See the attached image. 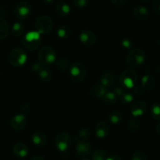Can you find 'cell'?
Here are the masks:
<instances>
[{"label": "cell", "instance_id": "cb8c5ba5", "mask_svg": "<svg viewBox=\"0 0 160 160\" xmlns=\"http://www.w3.org/2000/svg\"><path fill=\"white\" fill-rule=\"evenodd\" d=\"M57 34L59 36V38H60L67 39L70 38V34H71V30H70V27L67 26V25H61L58 28Z\"/></svg>", "mask_w": 160, "mask_h": 160}, {"label": "cell", "instance_id": "7a4b0ae2", "mask_svg": "<svg viewBox=\"0 0 160 160\" xmlns=\"http://www.w3.org/2000/svg\"><path fill=\"white\" fill-rule=\"evenodd\" d=\"M42 39L41 34L36 31H31L25 34L22 40V43L25 48L30 51L37 49L42 44Z\"/></svg>", "mask_w": 160, "mask_h": 160}, {"label": "cell", "instance_id": "f6af8a7d", "mask_svg": "<svg viewBox=\"0 0 160 160\" xmlns=\"http://www.w3.org/2000/svg\"><path fill=\"white\" fill-rule=\"evenodd\" d=\"M159 123L157 124V132L159 133Z\"/></svg>", "mask_w": 160, "mask_h": 160}, {"label": "cell", "instance_id": "ac0fdd59", "mask_svg": "<svg viewBox=\"0 0 160 160\" xmlns=\"http://www.w3.org/2000/svg\"><path fill=\"white\" fill-rule=\"evenodd\" d=\"M13 152L17 156L20 158H25L29 153V148L24 143L19 142L13 147Z\"/></svg>", "mask_w": 160, "mask_h": 160}, {"label": "cell", "instance_id": "bcb514c9", "mask_svg": "<svg viewBox=\"0 0 160 160\" xmlns=\"http://www.w3.org/2000/svg\"><path fill=\"white\" fill-rule=\"evenodd\" d=\"M81 160H91V159H86V158H84V159H82Z\"/></svg>", "mask_w": 160, "mask_h": 160}, {"label": "cell", "instance_id": "8fae6325", "mask_svg": "<svg viewBox=\"0 0 160 160\" xmlns=\"http://www.w3.org/2000/svg\"><path fill=\"white\" fill-rule=\"evenodd\" d=\"M27 123V118L24 114H17L10 120V126L15 131H21Z\"/></svg>", "mask_w": 160, "mask_h": 160}, {"label": "cell", "instance_id": "d6986e66", "mask_svg": "<svg viewBox=\"0 0 160 160\" xmlns=\"http://www.w3.org/2000/svg\"><path fill=\"white\" fill-rule=\"evenodd\" d=\"M32 142L34 145L38 146H44L48 142V138L44 133L35 132L32 136Z\"/></svg>", "mask_w": 160, "mask_h": 160}, {"label": "cell", "instance_id": "8d00e7d4", "mask_svg": "<svg viewBox=\"0 0 160 160\" xmlns=\"http://www.w3.org/2000/svg\"><path fill=\"white\" fill-rule=\"evenodd\" d=\"M125 92H126V91H125V89L123 88H122L121 86H120V87H117L116 88H114L113 90V93L115 94L116 96L119 98H121L122 95H123Z\"/></svg>", "mask_w": 160, "mask_h": 160}, {"label": "cell", "instance_id": "52a82bcc", "mask_svg": "<svg viewBox=\"0 0 160 160\" xmlns=\"http://www.w3.org/2000/svg\"><path fill=\"white\" fill-rule=\"evenodd\" d=\"M70 74L73 81L81 83L86 78V68L81 62H75L70 66Z\"/></svg>", "mask_w": 160, "mask_h": 160}, {"label": "cell", "instance_id": "5b68a950", "mask_svg": "<svg viewBox=\"0 0 160 160\" xmlns=\"http://www.w3.org/2000/svg\"><path fill=\"white\" fill-rule=\"evenodd\" d=\"M120 85L122 88H133L135 86L136 82L138 81V73L135 72V70H126L121 73L120 78Z\"/></svg>", "mask_w": 160, "mask_h": 160}, {"label": "cell", "instance_id": "3957f363", "mask_svg": "<svg viewBox=\"0 0 160 160\" xmlns=\"http://www.w3.org/2000/svg\"><path fill=\"white\" fill-rule=\"evenodd\" d=\"M38 62L42 66H44L45 67L49 66L56 61V52L50 46L42 47L38 52Z\"/></svg>", "mask_w": 160, "mask_h": 160}, {"label": "cell", "instance_id": "60d3db41", "mask_svg": "<svg viewBox=\"0 0 160 160\" xmlns=\"http://www.w3.org/2000/svg\"><path fill=\"white\" fill-rule=\"evenodd\" d=\"M42 67V66L38 62H34V63H33L32 66H31V69H32V70L34 72H38L39 70H40Z\"/></svg>", "mask_w": 160, "mask_h": 160}, {"label": "cell", "instance_id": "9a60e30c", "mask_svg": "<svg viewBox=\"0 0 160 160\" xmlns=\"http://www.w3.org/2000/svg\"><path fill=\"white\" fill-rule=\"evenodd\" d=\"M55 10H56V14L58 16L62 17H66L70 14L71 9H70V6L68 3L63 1H59L56 5Z\"/></svg>", "mask_w": 160, "mask_h": 160}, {"label": "cell", "instance_id": "2e32d148", "mask_svg": "<svg viewBox=\"0 0 160 160\" xmlns=\"http://www.w3.org/2000/svg\"><path fill=\"white\" fill-rule=\"evenodd\" d=\"M95 134L98 138H105L109 133V125L104 121H101L98 123L95 126Z\"/></svg>", "mask_w": 160, "mask_h": 160}, {"label": "cell", "instance_id": "484cf974", "mask_svg": "<svg viewBox=\"0 0 160 160\" xmlns=\"http://www.w3.org/2000/svg\"><path fill=\"white\" fill-rule=\"evenodd\" d=\"M123 120V116L118 111H114L108 115V120L112 124H117Z\"/></svg>", "mask_w": 160, "mask_h": 160}, {"label": "cell", "instance_id": "5bb4252c", "mask_svg": "<svg viewBox=\"0 0 160 160\" xmlns=\"http://www.w3.org/2000/svg\"><path fill=\"white\" fill-rule=\"evenodd\" d=\"M134 16L139 20H146L150 15L149 10L145 6H137L133 9Z\"/></svg>", "mask_w": 160, "mask_h": 160}, {"label": "cell", "instance_id": "8992f818", "mask_svg": "<svg viewBox=\"0 0 160 160\" xmlns=\"http://www.w3.org/2000/svg\"><path fill=\"white\" fill-rule=\"evenodd\" d=\"M53 27V21L48 16H41L38 17L34 22V28L39 34H47L52 31Z\"/></svg>", "mask_w": 160, "mask_h": 160}, {"label": "cell", "instance_id": "836d02e7", "mask_svg": "<svg viewBox=\"0 0 160 160\" xmlns=\"http://www.w3.org/2000/svg\"><path fill=\"white\" fill-rule=\"evenodd\" d=\"M131 160H148V158L146 155L142 152H136L133 154Z\"/></svg>", "mask_w": 160, "mask_h": 160}, {"label": "cell", "instance_id": "ba28073f", "mask_svg": "<svg viewBox=\"0 0 160 160\" xmlns=\"http://www.w3.org/2000/svg\"><path fill=\"white\" fill-rule=\"evenodd\" d=\"M31 12V3L28 1H20L14 8V13L18 19L26 20L30 17Z\"/></svg>", "mask_w": 160, "mask_h": 160}, {"label": "cell", "instance_id": "7bdbcfd3", "mask_svg": "<svg viewBox=\"0 0 160 160\" xmlns=\"http://www.w3.org/2000/svg\"><path fill=\"white\" fill-rule=\"evenodd\" d=\"M106 160H121V159L118 156H117V155H112V156L106 158Z\"/></svg>", "mask_w": 160, "mask_h": 160}, {"label": "cell", "instance_id": "1f68e13d", "mask_svg": "<svg viewBox=\"0 0 160 160\" xmlns=\"http://www.w3.org/2000/svg\"><path fill=\"white\" fill-rule=\"evenodd\" d=\"M152 117H154V119L156 120H159L160 119V107H159V104L158 102L154 103L152 106Z\"/></svg>", "mask_w": 160, "mask_h": 160}, {"label": "cell", "instance_id": "4fadbf2b", "mask_svg": "<svg viewBox=\"0 0 160 160\" xmlns=\"http://www.w3.org/2000/svg\"><path fill=\"white\" fill-rule=\"evenodd\" d=\"M92 150V147L88 142H80L77 143L76 152L78 156L81 157H85L91 154Z\"/></svg>", "mask_w": 160, "mask_h": 160}, {"label": "cell", "instance_id": "74e56055", "mask_svg": "<svg viewBox=\"0 0 160 160\" xmlns=\"http://www.w3.org/2000/svg\"><path fill=\"white\" fill-rule=\"evenodd\" d=\"M152 9L156 14L160 12V2L159 0H154L152 2Z\"/></svg>", "mask_w": 160, "mask_h": 160}, {"label": "cell", "instance_id": "ee69618b", "mask_svg": "<svg viewBox=\"0 0 160 160\" xmlns=\"http://www.w3.org/2000/svg\"><path fill=\"white\" fill-rule=\"evenodd\" d=\"M31 160H45V159H44V158L42 157V156H35V157L33 158Z\"/></svg>", "mask_w": 160, "mask_h": 160}, {"label": "cell", "instance_id": "e575fe53", "mask_svg": "<svg viewBox=\"0 0 160 160\" xmlns=\"http://www.w3.org/2000/svg\"><path fill=\"white\" fill-rule=\"evenodd\" d=\"M88 0H74L73 2V4L77 8H84L88 5Z\"/></svg>", "mask_w": 160, "mask_h": 160}, {"label": "cell", "instance_id": "603a6c76", "mask_svg": "<svg viewBox=\"0 0 160 160\" xmlns=\"http://www.w3.org/2000/svg\"><path fill=\"white\" fill-rule=\"evenodd\" d=\"M9 34V26L3 17H0V40H4Z\"/></svg>", "mask_w": 160, "mask_h": 160}, {"label": "cell", "instance_id": "9c48e42d", "mask_svg": "<svg viewBox=\"0 0 160 160\" xmlns=\"http://www.w3.org/2000/svg\"><path fill=\"white\" fill-rule=\"evenodd\" d=\"M72 142V138L70 134L66 132H61L56 136L55 144L56 148L60 152L67 151L70 146Z\"/></svg>", "mask_w": 160, "mask_h": 160}, {"label": "cell", "instance_id": "7402d4cb", "mask_svg": "<svg viewBox=\"0 0 160 160\" xmlns=\"http://www.w3.org/2000/svg\"><path fill=\"white\" fill-rule=\"evenodd\" d=\"M107 92L108 90L106 88L102 85L101 84H97L92 88V95L95 97H98V98H103V96L106 95Z\"/></svg>", "mask_w": 160, "mask_h": 160}, {"label": "cell", "instance_id": "277c9868", "mask_svg": "<svg viewBox=\"0 0 160 160\" xmlns=\"http://www.w3.org/2000/svg\"><path fill=\"white\" fill-rule=\"evenodd\" d=\"M9 62L12 66L16 67H19L25 64L28 60V56L22 48H15L9 54Z\"/></svg>", "mask_w": 160, "mask_h": 160}, {"label": "cell", "instance_id": "d590c367", "mask_svg": "<svg viewBox=\"0 0 160 160\" xmlns=\"http://www.w3.org/2000/svg\"><path fill=\"white\" fill-rule=\"evenodd\" d=\"M121 45L125 49H131L133 47V42L130 38H123L121 41Z\"/></svg>", "mask_w": 160, "mask_h": 160}, {"label": "cell", "instance_id": "ab89813d", "mask_svg": "<svg viewBox=\"0 0 160 160\" xmlns=\"http://www.w3.org/2000/svg\"><path fill=\"white\" fill-rule=\"evenodd\" d=\"M126 0H111V2L116 6H122L126 3Z\"/></svg>", "mask_w": 160, "mask_h": 160}, {"label": "cell", "instance_id": "30bf717a", "mask_svg": "<svg viewBox=\"0 0 160 160\" xmlns=\"http://www.w3.org/2000/svg\"><path fill=\"white\" fill-rule=\"evenodd\" d=\"M79 39L85 46H92L96 42V36L90 30H83L79 34Z\"/></svg>", "mask_w": 160, "mask_h": 160}, {"label": "cell", "instance_id": "4316f807", "mask_svg": "<svg viewBox=\"0 0 160 160\" xmlns=\"http://www.w3.org/2000/svg\"><path fill=\"white\" fill-rule=\"evenodd\" d=\"M117 97L116 96L113 92H109L108 91L106 95L103 96L102 100L105 104L107 105V106H111V105L114 104L117 102Z\"/></svg>", "mask_w": 160, "mask_h": 160}, {"label": "cell", "instance_id": "7c38bea8", "mask_svg": "<svg viewBox=\"0 0 160 160\" xmlns=\"http://www.w3.org/2000/svg\"><path fill=\"white\" fill-rule=\"evenodd\" d=\"M131 111L134 117L137 118L138 117L144 115L147 111V104L143 101L135 102L131 108Z\"/></svg>", "mask_w": 160, "mask_h": 160}, {"label": "cell", "instance_id": "f35d334b", "mask_svg": "<svg viewBox=\"0 0 160 160\" xmlns=\"http://www.w3.org/2000/svg\"><path fill=\"white\" fill-rule=\"evenodd\" d=\"M144 90L143 88L142 87V85H137L134 87V92L136 95H142L144 94Z\"/></svg>", "mask_w": 160, "mask_h": 160}, {"label": "cell", "instance_id": "d6a6232c", "mask_svg": "<svg viewBox=\"0 0 160 160\" xmlns=\"http://www.w3.org/2000/svg\"><path fill=\"white\" fill-rule=\"evenodd\" d=\"M134 98V96L132 93H131V92H125L122 95L121 98H120V100H121V102L123 104H129V103L132 102Z\"/></svg>", "mask_w": 160, "mask_h": 160}, {"label": "cell", "instance_id": "4dcf8cb0", "mask_svg": "<svg viewBox=\"0 0 160 160\" xmlns=\"http://www.w3.org/2000/svg\"><path fill=\"white\" fill-rule=\"evenodd\" d=\"M58 68L60 70H66L70 67V60L67 58H61L57 62Z\"/></svg>", "mask_w": 160, "mask_h": 160}, {"label": "cell", "instance_id": "d4e9b609", "mask_svg": "<svg viewBox=\"0 0 160 160\" xmlns=\"http://www.w3.org/2000/svg\"><path fill=\"white\" fill-rule=\"evenodd\" d=\"M11 32L14 37H20L24 32V27L20 22H16L12 25Z\"/></svg>", "mask_w": 160, "mask_h": 160}, {"label": "cell", "instance_id": "f1b7e54d", "mask_svg": "<svg viewBox=\"0 0 160 160\" xmlns=\"http://www.w3.org/2000/svg\"><path fill=\"white\" fill-rule=\"evenodd\" d=\"M91 136V131L88 128H82L78 133V139L81 142H87Z\"/></svg>", "mask_w": 160, "mask_h": 160}, {"label": "cell", "instance_id": "44dd1931", "mask_svg": "<svg viewBox=\"0 0 160 160\" xmlns=\"http://www.w3.org/2000/svg\"><path fill=\"white\" fill-rule=\"evenodd\" d=\"M38 73V76L40 79L44 82H48V81H51L52 78V71L47 67H42Z\"/></svg>", "mask_w": 160, "mask_h": 160}, {"label": "cell", "instance_id": "ffe728a7", "mask_svg": "<svg viewBox=\"0 0 160 160\" xmlns=\"http://www.w3.org/2000/svg\"><path fill=\"white\" fill-rule=\"evenodd\" d=\"M114 81H115L114 75L110 72H106V73L102 75L101 79H100V84L107 88L108 87H109V86L113 84Z\"/></svg>", "mask_w": 160, "mask_h": 160}, {"label": "cell", "instance_id": "b9f144b4", "mask_svg": "<svg viewBox=\"0 0 160 160\" xmlns=\"http://www.w3.org/2000/svg\"><path fill=\"white\" fill-rule=\"evenodd\" d=\"M30 109H31V106H30L29 104L23 105V106H22V108H21V111H22V112H23L22 114L28 113V112H29Z\"/></svg>", "mask_w": 160, "mask_h": 160}, {"label": "cell", "instance_id": "83f0119b", "mask_svg": "<svg viewBox=\"0 0 160 160\" xmlns=\"http://www.w3.org/2000/svg\"><path fill=\"white\" fill-rule=\"evenodd\" d=\"M141 122L136 117H133L131 120L128 121V129L132 132H136L138 131L139 128H140Z\"/></svg>", "mask_w": 160, "mask_h": 160}, {"label": "cell", "instance_id": "e0dca14e", "mask_svg": "<svg viewBox=\"0 0 160 160\" xmlns=\"http://www.w3.org/2000/svg\"><path fill=\"white\" fill-rule=\"evenodd\" d=\"M156 81L155 78L150 74H145L142 78V87L144 90L152 91L155 88Z\"/></svg>", "mask_w": 160, "mask_h": 160}, {"label": "cell", "instance_id": "6da1fadb", "mask_svg": "<svg viewBox=\"0 0 160 160\" xmlns=\"http://www.w3.org/2000/svg\"><path fill=\"white\" fill-rule=\"evenodd\" d=\"M146 59V55L145 52L138 48H133L130 50L127 56V63L132 68L140 67Z\"/></svg>", "mask_w": 160, "mask_h": 160}, {"label": "cell", "instance_id": "f546056e", "mask_svg": "<svg viewBox=\"0 0 160 160\" xmlns=\"http://www.w3.org/2000/svg\"><path fill=\"white\" fill-rule=\"evenodd\" d=\"M107 158L106 152L104 150L98 149L92 154V160H106Z\"/></svg>", "mask_w": 160, "mask_h": 160}]
</instances>
